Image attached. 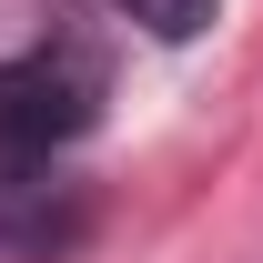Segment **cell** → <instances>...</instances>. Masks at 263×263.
<instances>
[{
	"label": "cell",
	"instance_id": "6da1fadb",
	"mask_svg": "<svg viewBox=\"0 0 263 263\" xmlns=\"http://www.w3.org/2000/svg\"><path fill=\"white\" fill-rule=\"evenodd\" d=\"M91 101H101V81L71 61V51L10 61L0 71V182L51 172V152H71V142L91 132Z\"/></svg>",
	"mask_w": 263,
	"mask_h": 263
},
{
	"label": "cell",
	"instance_id": "7a4b0ae2",
	"mask_svg": "<svg viewBox=\"0 0 263 263\" xmlns=\"http://www.w3.org/2000/svg\"><path fill=\"white\" fill-rule=\"evenodd\" d=\"M122 21H142L152 41H193L202 21H213V0H111Z\"/></svg>",
	"mask_w": 263,
	"mask_h": 263
}]
</instances>
